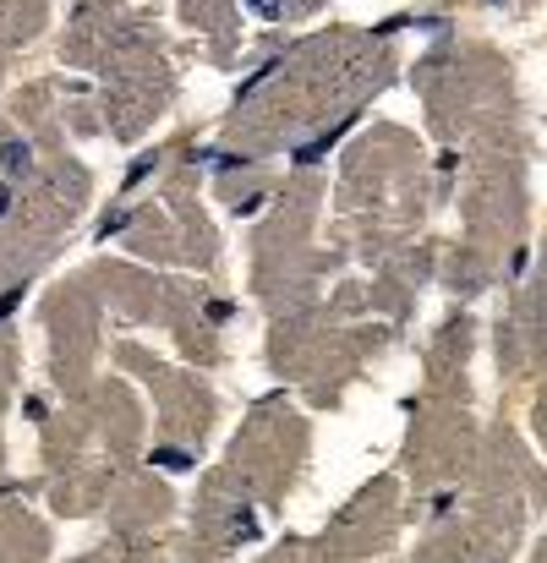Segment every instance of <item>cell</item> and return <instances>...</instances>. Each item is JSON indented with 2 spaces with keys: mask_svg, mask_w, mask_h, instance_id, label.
Instances as JSON below:
<instances>
[{
  "mask_svg": "<svg viewBox=\"0 0 547 563\" xmlns=\"http://www.w3.org/2000/svg\"><path fill=\"white\" fill-rule=\"evenodd\" d=\"M33 143H22V137H6V143H0V175H6V181H28L33 175Z\"/></svg>",
  "mask_w": 547,
  "mask_h": 563,
  "instance_id": "obj_1",
  "label": "cell"
},
{
  "mask_svg": "<svg viewBox=\"0 0 547 563\" xmlns=\"http://www.w3.org/2000/svg\"><path fill=\"white\" fill-rule=\"evenodd\" d=\"M252 22H285V0H241Z\"/></svg>",
  "mask_w": 547,
  "mask_h": 563,
  "instance_id": "obj_2",
  "label": "cell"
},
{
  "mask_svg": "<svg viewBox=\"0 0 547 563\" xmlns=\"http://www.w3.org/2000/svg\"><path fill=\"white\" fill-rule=\"evenodd\" d=\"M154 465H165V471H186L192 454H186V449H154Z\"/></svg>",
  "mask_w": 547,
  "mask_h": 563,
  "instance_id": "obj_3",
  "label": "cell"
},
{
  "mask_svg": "<svg viewBox=\"0 0 547 563\" xmlns=\"http://www.w3.org/2000/svg\"><path fill=\"white\" fill-rule=\"evenodd\" d=\"M279 66H285V61H263V66H258V72H252L247 82H241V93H252V88H258V82H269V77L279 72Z\"/></svg>",
  "mask_w": 547,
  "mask_h": 563,
  "instance_id": "obj_4",
  "label": "cell"
},
{
  "mask_svg": "<svg viewBox=\"0 0 547 563\" xmlns=\"http://www.w3.org/2000/svg\"><path fill=\"white\" fill-rule=\"evenodd\" d=\"M28 296V285H11L6 296H0V318H11V312H17V301Z\"/></svg>",
  "mask_w": 547,
  "mask_h": 563,
  "instance_id": "obj_5",
  "label": "cell"
},
{
  "mask_svg": "<svg viewBox=\"0 0 547 563\" xmlns=\"http://www.w3.org/2000/svg\"><path fill=\"white\" fill-rule=\"evenodd\" d=\"M11 186H17V181H0V219L11 214V203H17V192H11Z\"/></svg>",
  "mask_w": 547,
  "mask_h": 563,
  "instance_id": "obj_6",
  "label": "cell"
}]
</instances>
